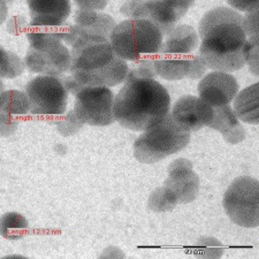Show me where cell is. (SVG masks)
Here are the masks:
<instances>
[{"instance_id": "cell-21", "label": "cell", "mask_w": 259, "mask_h": 259, "mask_svg": "<svg viewBox=\"0 0 259 259\" xmlns=\"http://www.w3.org/2000/svg\"><path fill=\"white\" fill-rule=\"evenodd\" d=\"M239 123V118H237L231 105H224L213 107V119L208 127L224 135L234 127H236Z\"/></svg>"}, {"instance_id": "cell-13", "label": "cell", "mask_w": 259, "mask_h": 259, "mask_svg": "<svg viewBox=\"0 0 259 259\" xmlns=\"http://www.w3.org/2000/svg\"><path fill=\"white\" fill-rule=\"evenodd\" d=\"M194 4L195 0H146V20L166 35Z\"/></svg>"}, {"instance_id": "cell-27", "label": "cell", "mask_w": 259, "mask_h": 259, "mask_svg": "<svg viewBox=\"0 0 259 259\" xmlns=\"http://www.w3.org/2000/svg\"><path fill=\"white\" fill-rule=\"evenodd\" d=\"M243 29L246 38H258V10L248 12L243 16Z\"/></svg>"}, {"instance_id": "cell-20", "label": "cell", "mask_w": 259, "mask_h": 259, "mask_svg": "<svg viewBox=\"0 0 259 259\" xmlns=\"http://www.w3.org/2000/svg\"><path fill=\"white\" fill-rule=\"evenodd\" d=\"M29 232V223L18 212H7L0 217V235L4 239L16 241L24 237Z\"/></svg>"}, {"instance_id": "cell-8", "label": "cell", "mask_w": 259, "mask_h": 259, "mask_svg": "<svg viewBox=\"0 0 259 259\" xmlns=\"http://www.w3.org/2000/svg\"><path fill=\"white\" fill-rule=\"evenodd\" d=\"M30 113L35 115H62L68 105V93L60 77L39 75L26 85Z\"/></svg>"}, {"instance_id": "cell-34", "label": "cell", "mask_w": 259, "mask_h": 259, "mask_svg": "<svg viewBox=\"0 0 259 259\" xmlns=\"http://www.w3.org/2000/svg\"><path fill=\"white\" fill-rule=\"evenodd\" d=\"M4 91V84H3V81H2V78H0V94H2Z\"/></svg>"}, {"instance_id": "cell-25", "label": "cell", "mask_w": 259, "mask_h": 259, "mask_svg": "<svg viewBox=\"0 0 259 259\" xmlns=\"http://www.w3.org/2000/svg\"><path fill=\"white\" fill-rule=\"evenodd\" d=\"M120 11L128 20H146V0H127Z\"/></svg>"}, {"instance_id": "cell-15", "label": "cell", "mask_w": 259, "mask_h": 259, "mask_svg": "<svg viewBox=\"0 0 259 259\" xmlns=\"http://www.w3.org/2000/svg\"><path fill=\"white\" fill-rule=\"evenodd\" d=\"M30 11L29 27L61 26L72 12L70 0H26Z\"/></svg>"}, {"instance_id": "cell-29", "label": "cell", "mask_w": 259, "mask_h": 259, "mask_svg": "<svg viewBox=\"0 0 259 259\" xmlns=\"http://www.w3.org/2000/svg\"><path fill=\"white\" fill-rule=\"evenodd\" d=\"M224 139L226 142L231 144H237V143H241V142H243L245 136H246V133H245V129L244 127L242 126L241 123L237 124L236 127H234L231 131L227 132L226 134H224Z\"/></svg>"}, {"instance_id": "cell-7", "label": "cell", "mask_w": 259, "mask_h": 259, "mask_svg": "<svg viewBox=\"0 0 259 259\" xmlns=\"http://www.w3.org/2000/svg\"><path fill=\"white\" fill-rule=\"evenodd\" d=\"M224 207L234 224L244 228L259 226V181L250 177L234 180L224 196Z\"/></svg>"}, {"instance_id": "cell-19", "label": "cell", "mask_w": 259, "mask_h": 259, "mask_svg": "<svg viewBox=\"0 0 259 259\" xmlns=\"http://www.w3.org/2000/svg\"><path fill=\"white\" fill-rule=\"evenodd\" d=\"M234 112L237 118L250 124L259 123V83H253L237 93L234 98Z\"/></svg>"}, {"instance_id": "cell-30", "label": "cell", "mask_w": 259, "mask_h": 259, "mask_svg": "<svg viewBox=\"0 0 259 259\" xmlns=\"http://www.w3.org/2000/svg\"><path fill=\"white\" fill-rule=\"evenodd\" d=\"M78 10L102 11L107 6L108 0H74Z\"/></svg>"}, {"instance_id": "cell-3", "label": "cell", "mask_w": 259, "mask_h": 259, "mask_svg": "<svg viewBox=\"0 0 259 259\" xmlns=\"http://www.w3.org/2000/svg\"><path fill=\"white\" fill-rule=\"evenodd\" d=\"M128 70L108 39L81 37L70 50L69 72L81 87H115L124 82Z\"/></svg>"}, {"instance_id": "cell-32", "label": "cell", "mask_w": 259, "mask_h": 259, "mask_svg": "<svg viewBox=\"0 0 259 259\" xmlns=\"http://www.w3.org/2000/svg\"><path fill=\"white\" fill-rule=\"evenodd\" d=\"M29 23L27 22V20L23 18V16H13L8 20L7 23V30L8 32L13 33V35H16V33H20L21 31H23L24 29H28Z\"/></svg>"}, {"instance_id": "cell-24", "label": "cell", "mask_w": 259, "mask_h": 259, "mask_svg": "<svg viewBox=\"0 0 259 259\" xmlns=\"http://www.w3.org/2000/svg\"><path fill=\"white\" fill-rule=\"evenodd\" d=\"M56 124H57L58 132H59L61 135L70 136L80 131L84 123L77 118L74 111H69L68 113L66 114L65 118L61 120H58Z\"/></svg>"}, {"instance_id": "cell-6", "label": "cell", "mask_w": 259, "mask_h": 259, "mask_svg": "<svg viewBox=\"0 0 259 259\" xmlns=\"http://www.w3.org/2000/svg\"><path fill=\"white\" fill-rule=\"evenodd\" d=\"M29 49L24 65L32 73L60 77L69 70L70 51L51 33L27 29Z\"/></svg>"}, {"instance_id": "cell-22", "label": "cell", "mask_w": 259, "mask_h": 259, "mask_svg": "<svg viewBox=\"0 0 259 259\" xmlns=\"http://www.w3.org/2000/svg\"><path fill=\"white\" fill-rule=\"evenodd\" d=\"M26 68L24 61L14 52L7 51L0 45V78H15Z\"/></svg>"}, {"instance_id": "cell-12", "label": "cell", "mask_w": 259, "mask_h": 259, "mask_svg": "<svg viewBox=\"0 0 259 259\" xmlns=\"http://www.w3.org/2000/svg\"><path fill=\"white\" fill-rule=\"evenodd\" d=\"M173 119L188 132H197L208 127L213 119V107L195 96L179 98L170 111Z\"/></svg>"}, {"instance_id": "cell-17", "label": "cell", "mask_w": 259, "mask_h": 259, "mask_svg": "<svg viewBox=\"0 0 259 259\" xmlns=\"http://www.w3.org/2000/svg\"><path fill=\"white\" fill-rule=\"evenodd\" d=\"M198 47V35L193 27L188 24L175 26L166 33L158 53L165 54H190Z\"/></svg>"}, {"instance_id": "cell-28", "label": "cell", "mask_w": 259, "mask_h": 259, "mask_svg": "<svg viewBox=\"0 0 259 259\" xmlns=\"http://www.w3.org/2000/svg\"><path fill=\"white\" fill-rule=\"evenodd\" d=\"M206 69H207L206 65L204 64L202 59H200V57L198 56V54H196V56L193 57V59H191L190 70H189V74H188L187 77L193 78V80L202 78L204 75H205Z\"/></svg>"}, {"instance_id": "cell-4", "label": "cell", "mask_w": 259, "mask_h": 259, "mask_svg": "<svg viewBox=\"0 0 259 259\" xmlns=\"http://www.w3.org/2000/svg\"><path fill=\"white\" fill-rule=\"evenodd\" d=\"M164 35L149 20H124L116 24L110 36V43L120 58L137 61L156 57Z\"/></svg>"}, {"instance_id": "cell-26", "label": "cell", "mask_w": 259, "mask_h": 259, "mask_svg": "<svg viewBox=\"0 0 259 259\" xmlns=\"http://www.w3.org/2000/svg\"><path fill=\"white\" fill-rule=\"evenodd\" d=\"M245 64L249 65V68L254 76H258V38H248V41H246Z\"/></svg>"}, {"instance_id": "cell-10", "label": "cell", "mask_w": 259, "mask_h": 259, "mask_svg": "<svg viewBox=\"0 0 259 259\" xmlns=\"http://www.w3.org/2000/svg\"><path fill=\"white\" fill-rule=\"evenodd\" d=\"M164 187L177 199L178 204H188L197 197L199 178L194 172L193 162L187 159H177L168 167V179Z\"/></svg>"}, {"instance_id": "cell-23", "label": "cell", "mask_w": 259, "mask_h": 259, "mask_svg": "<svg viewBox=\"0 0 259 259\" xmlns=\"http://www.w3.org/2000/svg\"><path fill=\"white\" fill-rule=\"evenodd\" d=\"M177 199L165 187L158 188L150 196L149 207L154 212H167L177 206Z\"/></svg>"}, {"instance_id": "cell-16", "label": "cell", "mask_w": 259, "mask_h": 259, "mask_svg": "<svg viewBox=\"0 0 259 259\" xmlns=\"http://www.w3.org/2000/svg\"><path fill=\"white\" fill-rule=\"evenodd\" d=\"M75 26L81 37L105 38L110 40L111 32L116 26L114 19L99 11L78 10L75 13Z\"/></svg>"}, {"instance_id": "cell-1", "label": "cell", "mask_w": 259, "mask_h": 259, "mask_svg": "<svg viewBox=\"0 0 259 259\" xmlns=\"http://www.w3.org/2000/svg\"><path fill=\"white\" fill-rule=\"evenodd\" d=\"M198 56L207 68L232 73L245 66L246 35L243 16L228 7L208 11L199 22Z\"/></svg>"}, {"instance_id": "cell-33", "label": "cell", "mask_w": 259, "mask_h": 259, "mask_svg": "<svg viewBox=\"0 0 259 259\" xmlns=\"http://www.w3.org/2000/svg\"><path fill=\"white\" fill-rule=\"evenodd\" d=\"M8 15V7L6 0H0V26L5 22Z\"/></svg>"}, {"instance_id": "cell-14", "label": "cell", "mask_w": 259, "mask_h": 259, "mask_svg": "<svg viewBox=\"0 0 259 259\" xmlns=\"http://www.w3.org/2000/svg\"><path fill=\"white\" fill-rule=\"evenodd\" d=\"M30 113L27 95L18 90L0 94V135L11 136L19 127L20 118Z\"/></svg>"}, {"instance_id": "cell-35", "label": "cell", "mask_w": 259, "mask_h": 259, "mask_svg": "<svg viewBox=\"0 0 259 259\" xmlns=\"http://www.w3.org/2000/svg\"><path fill=\"white\" fill-rule=\"evenodd\" d=\"M6 2H12V0H6Z\"/></svg>"}, {"instance_id": "cell-5", "label": "cell", "mask_w": 259, "mask_h": 259, "mask_svg": "<svg viewBox=\"0 0 259 259\" xmlns=\"http://www.w3.org/2000/svg\"><path fill=\"white\" fill-rule=\"evenodd\" d=\"M190 142V132L186 131L167 114L159 123L151 127L135 141L134 156L143 164H154L182 151Z\"/></svg>"}, {"instance_id": "cell-2", "label": "cell", "mask_w": 259, "mask_h": 259, "mask_svg": "<svg viewBox=\"0 0 259 259\" xmlns=\"http://www.w3.org/2000/svg\"><path fill=\"white\" fill-rule=\"evenodd\" d=\"M115 121L133 132L148 131L170 111V97L154 78L124 82L114 97Z\"/></svg>"}, {"instance_id": "cell-11", "label": "cell", "mask_w": 259, "mask_h": 259, "mask_svg": "<svg viewBox=\"0 0 259 259\" xmlns=\"http://www.w3.org/2000/svg\"><path fill=\"white\" fill-rule=\"evenodd\" d=\"M239 89V83L233 75L219 70L204 75L198 83L199 98L212 107L231 105Z\"/></svg>"}, {"instance_id": "cell-18", "label": "cell", "mask_w": 259, "mask_h": 259, "mask_svg": "<svg viewBox=\"0 0 259 259\" xmlns=\"http://www.w3.org/2000/svg\"><path fill=\"white\" fill-rule=\"evenodd\" d=\"M193 57L189 54L158 53L154 59V69L158 76L167 81H178L187 77Z\"/></svg>"}, {"instance_id": "cell-31", "label": "cell", "mask_w": 259, "mask_h": 259, "mask_svg": "<svg viewBox=\"0 0 259 259\" xmlns=\"http://www.w3.org/2000/svg\"><path fill=\"white\" fill-rule=\"evenodd\" d=\"M227 3L234 10L246 12V13L258 10L259 6V0H227Z\"/></svg>"}, {"instance_id": "cell-9", "label": "cell", "mask_w": 259, "mask_h": 259, "mask_svg": "<svg viewBox=\"0 0 259 259\" xmlns=\"http://www.w3.org/2000/svg\"><path fill=\"white\" fill-rule=\"evenodd\" d=\"M114 95L107 87H82L75 95L74 112L83 123L105 127L114 123Z\"/></svg>"}]
</instances>
